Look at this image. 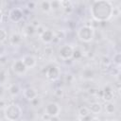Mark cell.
I'll use <instances>...</instances> for the list:
<instances>
[{"mask_svg": "<svg viewBox=\"0 0 121 121\" xmlns=\"http://www.w3.org/2000/svg\"><path fill=\"white\" fill-rule=\"evenodd\" d=\"M63 10H64V12L65 13H68V14H70L73 10H74V9H73V6H71V7H68V8H65V9H63Z\"/></svg>", "mask_w": 121, "mask_h": 121, "instance_id": "cell-35", "label": "cell"}, {"mask_svg": "<svg viewBox=\"0 0 121 121\" xmlns=\"http://www.w3.org/2000/svg\"><path fill=\"white\" fill-rule=\"evenodd\" d=\"M50 121H62L59 116H53L50 118Z\"/></svg>", "mask_w": 121, "mask_h": 121, "instance_id": "cell-38", "label": "cell"}, {"mask_svg": "<svg viewBox=\"0 0 121 121\" xmlns=\"http://www.w3.org/2000/svg\"><path fill=\"white\" fill-rule=\"evenodd\" d=\"M37 6V2H33V1H30V2H27L26 3V8L27 9L29 10H33Z\"/></svg>", "mask_w": 121, "mask_h": 121, "instance_id": "cell-28", "label": "cell"}, {"mask_svg": "<svg viewBox=\"0 0 121 121\" xmlns=\"http://www.w3.org/2000/svg\"><path fill=\"white\" fill-rule=\"evenodd\" d=\"M90 114V111H89V109H88V107H85V106H83V107H80L79 109H78V115L79 116V118H84V117H86L87 115H89Z\"/></svg>", "mask_w": 121, "mask_h": 121, "instance_id": "cell-19", "label": "cell"}, {"mask_svg": "<svg viewBox=\"0 0 121 121\" xmlns=\"http://www.w3.org/2000/svg\"><path fill=\"white\" fill-rule=\"evenodd\" d=\"M4 94V88L2 86H0V96H2Z\"/></svg>", "mask_w": 121, "mask_h": 121, "instance_id": "cell-41", "label": "cell"}, {"mask_svg": "<svg viewBox=\"0 0 121 121\" xmlns=\"http://www.w3.org/2000/svg\"><path fill=\"white\" fill-rule=\"evenodd\" d=\"M54 95L57 97H62L63 96V90L60 87H58V88H56L54 90Z\"/></svg>", "mask_w": 121, "mask_h": 121, "instance_id": "cell-27", "label": "cell"}, {"mask_svg": "<svg viewBox=\"0 0 121 121\" xmlns=\"http://www.w3.org/2000/svg\"><path fill=\"white\" fill-rule=\"evenodd\" d=\"M113 5L108 0H95L90 5V14L94 21L105 23L112 17Z\"/></svg>", "mask_w": 121, "mask_h": 121, "instance_id": "cell-1", "label": "cell"}, {"mask_svg": "<svg viewBox=\"0 0 121 121\" xmlns=\"http://www.w3.org/2000/svg\"><path fill=\"white\" fill-rule=\"evenodd\" d=\"M8 40V31L4 27H0V43H5Z\"/></svg>", "mask_w": 121, "mask_h": 121, "instance_id": "cell-20", "label": "cell"}, {"mask_svg": "<svg viewBox=\"0 0 121 121\" xmlns=\"http://www.w3.org/2000/svg\"><path fill=\"white\" fill-rule=\"evenodd\" d=\"M19 121H26V120H19Z\"/></svg>", "mask_w": 121, "mask_h": 121, "instance_id": "cell-45", "label": "cell"}, {"mask_svg": "<svg viewBox=\"0 0 121 121\" xmlns=\"http://www.w3.org/2000/svg\"><path fill=\"white\" fill-rule=\"evenodd\" d=\"M41 118H42V120H43V121H50V118H51V117H50L48 114H46L45 112H43V113L42 114Z\"/></svg>", "mask_w": 121, "mask_h": 121, "instance_id": "cell-32", "label": "cell"}, {"mask_svg": "<svg viewBox=\"0 0 121 121\" xmlns=\"http://www.w3.org/2000/svg\"><path fill=\"white\" fill-rule=\"evenodd\" d=\"M113 92L110 85H106L102 91V98L105 102H112L113 99Z\"/></svg>", "mask_w": 121, "mask_h": 121, "instance_id": "cell-12", "label": "cell"}, {"mask_svg": "<svg viewBox=\"0 0 121 121\" xmlns=\"http://www.w3.org/2000/svg\"><path fill=\"white\" fill-rule=\"evenodd\" d=\"M81 57H82V51L79 50L78 48H74L72 59H74V60H79Z\"/></svg>", "mask_w": 121, "mask_h": 121, "instance_id": "cell-24", "label": "cell"}, {"mask_svg": "<svg viewBox=\"0 0 121 121\" xmlns=\"http://www.w3.org/2000/svg\"><path fill=\"white\" fill-rule=\"evenodd\" d=\"M110 74L113 75V76H119V69H118V67L110 68Z\"/></svg>", "mask_w": 121, "mask_h": 121, "instance_id": "cell-29", "label": "cell"}, {"mask_svg": "<svg viewBox=\"0 0 121 121\" xmlns=\"http://www.w3.org/2000/svg\"><path fill=\"white\" fill-rule=\"evenodd\" d=\"M3 53H4V47L2 45H0V57L3 56Z\"/></svg>", "mask_w": 121, "mask_h": 121, "instance_id": "cell-40", "label": "cell"}, {"mask_svg": "<svg viewBox=\"0 0 121 121\" xmlns=\"http://www.w3.org/2000/svg\"><path fill=\"white\" fill-rule=\"evenodd\" d=\"M104 110L108 114H113L116 111V106L113 102H106L104 106Z\"/></svg>", "mask_w": 121, "mask_h": 121, "instance_id": "cell-16", "label": "cell"}, {"mask_svg": "<svg viewBox=\"0 0 121 121\" xmlns=\"http://www.w3.org/2000/svg\"><path fill=\"white\" fill-rule=\"evenodd\" d=\"M11 69L13 71V73L18 76V77H23L26 75V73L27 72V68L26 67V65L24 64V62L22 61L21 59H18V60H15L12 64H11Z\"/></svg>", "mask_w": 121, "mask_h": 121, "instance_id": "cell-4", "label": "cell"}, {"mask_svg": "<svg viewBox=\"0 0 121 121\" xmlns=\"http://www.w3.org/2000/svg\"><path fill=\"white\" fill-rule=\"evenodd\" d=\"M73 121H81V119H80V118H76V119H74Z\"/></svg>", "mask_w": 121, "mask_h": 121, "instance_id": "cell-43", "label": "cell"}, {"mask_svg": "<svg viewBox=\"0 0 121 121\" xmlns=\"http://www.w3.org/2000/svg\"><path fill=\"white\" fill-rule=\"evenodd\" d=\"M112 62L117 67H119V65L121 64V53L120 52H116L113 55V57H112Z\"/></svg>", "mask_w": 121, "mask_h": 121, "instance_id": "cell-22", "label": "cell"}, {"mask_svg": "<svg viewBox=\"0 0 121 121\" xmlns=\"http://www.w3.org/2000/svg\"><path fill=\"white\" fill-rule=\"evenodd\" d=\"M35 31H36V28L33 27L30 24H29V25H26V26H25V28H24V32H25L27 36H30V35L34 34Z\"/></svg>", "mask_w": 121, "mask_h": 121, "instance_id": "cell-21", "label": "cell"}, {"mask_svg": "<svg viewBox=\"0 0 121 121\" xmlns=\"http://www.w3.org/2000/svg\"><path fill=\"white\" fill-rule=\"evenodd\" d=\"M95 28H93L90 25H85V26H80L78 29V32H77V36L78 38L83 42V43H91L94 38H95Z\"/></svg>", "mask_w": 121, "mask_h": 121, "instance_id": "cell-3", "label": "cell"}, {"mask_svg": "<svg viewBox=\"0 0 121 121\" xmlns=\"http://www.w3.org/2000/svg\"><path fill=\"white\" fill-rule=\"evenodd\" d=\"M7 106H8V104H7L6 100H4V99L0 98V109H3V110H4Z\"/></svg>", "mask_w": 121, "mask_h": 121, "instance_id": "cell-33", "label": "cell"}, {"mask_svg": "<svg viewBox=\"0 0 121 121\" xmlns=\"http://www.w3.org/2000/svg\"><path fill=\"white\" fill-rule=\"evenodd\" d=\"M23 95H24V97L26 100H28V101H32L33 99H35L36 97H38V92L33 87L26 88L24 90V92H23Z\"/></svg>", "mask_w": 121, "mask_h": 121, "instance_id": "cell-11", "label": "cell"}, {"mask_svg": "<svg viewBox=\"0 0 121 121\" xmlns=\"http://www.w3.org/2000/svg\"><path fill=\"white\" fill-rule=\"evenodd\" d=\"M106 121H118V120H112L111 119V120H106Z\"/></svg>", "mask_w": 121, "mask_h": 121, "instance_id": "cell-44", "label": "cell"}, {"mask_svg": "<svg viewBox=\"0 0 121 121\" xmlns=\"http://www.w3.org/2000/svg\"><path fill=\"white\" fill-rule=\"evenodd\" d=\"M60 70L56 65H49L45 71V77L50 81H56L60 78Z\"/></svg>", "mask_w": 121, "mask_h": 121, "instance_id": "cell-7", "label": "cell"}, {"mask_svg": "<svg viewBox=\"0 0 121 121\" xmlns=\"http://www.w3.org/2000/svg\"><path fill=\"white\" fill-rule=\"evenodd\" d=\"M88 109L90 111V113L98 114L102 111V105L99 102H93V103L90 104V106L88 107Z\"/></svg>", "mask_w": 121, "mask_h": 121, "instance_id": "cell-13", "label": "cell"}, {"mask_svg": "<svg viewBox=\"0 0 121 121\" xmlns=\"http://www.w3.org/2000/svg\"><path fill=\"white\" fill-rule=\"evenodd\" d=\"M54 36H55V33L53 32V30H51V29H45L40 35V38H41V41L43 43L49 44V43H52V41L54 39Z\"/></svg>", "mask_w": 121, "mask_h": 121, "instance_id": "cell-10", "label": "cell"}, {"mask_svg": "<svg viewBox=\"0 0 121 121\" xmlns=\"http://www.w3.org/2000/svg\"><path fill=\"white\" fill-rule=\"evenodd\" d=\"M55 36H56V37L60 41L61 39H63V38H64V32H63V31H60H60H59V32H57V33L55 34Z\"/></svg>", "mask_w": 121, "mask_h": 121, "instance_id": "cell-31", "label": "cell"}, {"mask_svg": "<svg viewBox=\"0 0 121 121\" xmlns=\"http://www.w3.org/2000/svg\"><path fill=\"white\" fill-rule=\"evenodd\" d=\"M24 17V11L19 8H13L9 13V19L13 23H19Z\"/></svg>", "mask_w": 121, "mask_h": 121, "instance_id": "cell-8", "label": "cell"}, {"mask_svg": "<svg viewBox=\"0 0 121 121\" xmlns=\"http://www.w3.org/2000/svg\"><path fill=\"white\" fill-rule=\"evenodd\" d=\"M88 93H89V94H91V95H95V94L97 93V91H96L95 88H90Z\"/></svg>", "mask_w": 121, "mask_h": 121, "instance_id": "cell-36", "label": "cell"}, {"mask_svg": "<svg viewBox=\"0 0 121 121\" xmlns=\"http://www.w3.org/2000/svg\"><path fill=\"white\" fill-rule=\"evenodd\" d=\"M21 60H22V61L24 62V64L26 65V67L27 69L34 68L36 66V64H37V59L35 58V56H33L31 54L24 55Z\"/></svg>", "mask_w": 121, "mask_h": 121, "instance_id": "cell-9", "label": "cell"}, {"mask_svg": "<svg viewBox=\"0 0 121 121\" xmlns=\"http://www.w3.org/2000/svg\"><path fill=\"white\" fill-rule=\"evenodd\" d=\"M90 121H101V120H100V118H98L97 116H93V117H91Z\"/></svg>", "mask_w": 121, "mask_h": 121, "instance_id": "cell-39", "label": "cell"}, {"mask_svg": "<svg viewBox=\"0 0 121 121\" xmlns=\"http://www.w3.org/2000/svg\"><path fill=\"white\" fill-rule=\"evenodd\" d=\"M44 56L45 57H51L52 55H53V47L52 46H50V45H47V46H45V48H44Z\"/></svg>", "mask_w": 121, "mask_h": 121, "instance_id": "cell-25", "label": "cell"}, {"mask_svg": "<svg viewBox=\"0 0 121 121\" xmlns=\"http://www.w3.org/2000/svg\"><path fill=\"white\" fill-rule=\"evenodd\" d=\"M81 77L85 80H91L95 77V71L92 68H85L81 72Z\"/></svg>", "mask_w": 121, "mask_h": 121, "instance_id": "cell-15", "label": "cell"}, {"mask_svg": "<svg viewBox=\"0 0 121 121\" xmlns=\"http://www.w3.org/2000/svg\"><path fill=\"white\" fill-rule=\"evenodd\" d=\"M30 25H31L33 27H35V28H37V27H39V26H41L39 20H37V19H33V20L30 22Z\"/></svg>", "mask_w": 121, "mask_h": 121, "instance_id": "cell-30", "label": "cell"}, {"mask_svg": "<svg viewBox=\"0 0 121 121\" xmlns=\"http://www.w3.org/2000/svg\"><path fill=\"white\" fill-rule=\"evenodd\" d=\"M101 64H102L103 66H105V67H109L110 64H111V60H110V58H108V57H103V58L101 59Z\"/></svg>", "mask_w": 121, "mask_h": 121, "instance_id": "cell-26", "label": "cell"}, {"mask_svg": "<svg viewBox=\"0 0 121 121\" xmlns=\"http://www.w3.org/2000/svg\"><path fill=\"white\" fill-rule=\"evenodd\" d=\"M50 8H51V10H58V9H60L61 8L60 1H58V0L50 1Z\"/></svg>", "mask_w": 121, "mask_h": 121, "instance_id": "cell-23", "label": "cell"}, {"mask_svg": "<svg viewBox=\"0 0 121 121\" xmlns=\"http://www.w3.org/2000/svg\"><path fill=\"white\" fill-rule=\"evenodd\" d=\"M4 22V12L2 11V9H0V24H2Z\"/></svg>", "mask_w": 121, "mask_h": 121, "instance_id": "cell-37", "label": "cell"}, {"mask_svg": "<svg viewBox=\"0 0 121 121\" xmlns=\"http://www.w3.org/2000/svg\"><path fill=\"white\" fill-rule=\"evenodd\" d=\"M40 5V9L44 13H48L50 10H51V8H50V1H41L39 3Z\"/></svg>", "mask_w": 121, "mask_h": 121, "instance_id": "cell-17", "label": "cell"}, {"mask_svg": "<svg viewBox=\"0 0 121 121\" xmlns=\"http://www.w3.org/2000/svg\"><path fill=\"white\" fill-rule=\"evenodd\" d=\"M65 61V63H67V64H70L71 62H72V59H70V60H64Z\"/></svg>", "mask_w": 121, "mask_h": 121, "instance_id": "cell-42", "label": "cell"}, {"mask_svg": "<svg viewBox=\"0 0 121 121\" xmlns=\"http://www.w3.org/2000/svg\"><path fill=\"white\" fill-rule=\"evenodd\" d=\"M22 41H23V37H22V35L20 34V33H18V32H15V33H13L11 36H10V38H9V43H10V44L11 45H19L21 43H22Z\"/></svg>", "mask_w": 121, "mask_h": 121, "instance_id": "cell-14", "label": "cell"}, {"mask_svg": "<svg viewBox=\"0 0 121 121\" xmlns=\"http://www.w3.org/2000/svg\"><path fill=\"white\" fill-rule=\"evenodd\" d=\"M73 52H74V47L71 44H63L60 47L58 54H59V57L61 60H66L72 59Z\"/></svg>", "mask_w": 121, "mask_h": 121, "instance_id": "cell-6", "label": "cell"}, {"mask_svg": "<svg viewBox=\"0 0 121 121\" xmlns=\"http://www.w3.org/2000/svg\"><path fill=\"white\" fill-rule=\"evenodd\" d=\"M44 30H45V28H44V27H43V26H40L39 27H37V28H36V31L38 32L39 36H40V35H41V34H42V33H43V32Z\"/></svg>", "mask_w": 121, "mask_h": 121, "instance_id": "cell-34", "label": "cell"}, {"mask_svg": "<svg viewBox=\"0 0 121 121\" xmlns=\"http://www.w3.org/2000/svg\"><path fill=\"white\" fill-rule=\"evenodd\" d=\"M22 114V108L15 103L8 104V106L4 109V116L7 121H19Z\"/></svg>", "mask_w": 121, "mask_h": 121, "instance_id": "cell-2", "label": "cell"}, {"mask_svg": "<svg viewBox=\"0 0 121 121\" xmlns=\"http://www.w3.org/2000/svg\"><path fill=\"white\" fill-rule=\"evenodd\" d=\"M44 112L48 114L50 117L59 116L60 113V106L59 103L54 102V101L48 102L44 107Z\"/></svg>", "mask_w": 121, "mask_h": 121, "instance_id": "cell-5", "label": "cell"}, {"mask_svg": "<svg viewBox=\"0 0 121 121\" xmlns=\"http://www.w3.org/2000/svg\"><path fill=\"white\" fill-rule=\"evenodd\" d=\"M9 95H10L11 96L17 95L20 93V87H19V85L16 84V83L11 84V85L9 87Z\"/></svg>", "mask_w": 121, "mask_h": 121, "instance_id": "cell-18", "label": "cell"}]
</instances>
